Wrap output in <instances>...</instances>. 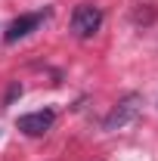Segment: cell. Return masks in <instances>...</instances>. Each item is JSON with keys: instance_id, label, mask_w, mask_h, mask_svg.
I'll list each match as a JSON object with an SVG mask.
<instances>
[{"instance_id": "obj_1", "label": "cell", "mask_w": 158, "mask_h": 161, "mask_svg": "<svg viewBox=\"0 0 158 161\" xmlns=\"http://www.w3.org/2000/svg\"><path fill=\"white\" fill-rule=\"evenodd\" d=\"M139 108H143V96H139V93H127V96L102 118V130H121V127H127L130 121H137Z\"/></svg>"}, {"instance_id": "obj_2", "label": "cell", "mask_w": 158, "mask_h": 161, "mask_svg": "<svg viewBox=\"0 0 158 161\" xmlns=\"http://www.w3.org/2000/svg\"><path fill=\"white\" fill-rule=\"evenodd\" d=\"M99 28H102V9L93 6V3H81L75 6V13H71V34L81 40L93 37Z\"/></svg>"}, {"instance_id": "obj_3", "label": "cell", "mask_w": 158, "mask_h": 161, "mask_svg": "<svg viewBox=\"0 0 158 161\" xmlns=\"http://www.w3.org/2000/svg\"><path fill=\"white\" fill-rule=\"evenodd\" d=\"M53 121H56L53 108H40V112H31V115H22V118L16 121V127H19L25 136H43V133L53 127Z\"/></svg>"}, {"instance_id": "obj_4", "label": "cell", "mask_w": 158, "mask_h": 161, "mask_svg": "<svg viewBox=\"0 0 158 161\" xmlns=\"http://www.w3.org/2000/svg\"><path fill=\"white\" fill-rule=\"evenodd\" d=\"M43 16H47V13H25V16H19V19H13V22H9V28H6V34H3L6 43H16V40L28 37L40 22H43Z\"/></svg>"}, {"instance_id": "obj_5", "label": "cell", "mask_w": 158, "mask_h": 161, "mask_svg": "<svg viewBox=\"0 0 158 161\" xmlns=\"http://www.w3.org/2000/svg\"><path fill=\"white\" fill-rule=\"evenodd\" d=\"M16 96H22V87H19V84H13V90L6 93V105H9V102L16 99Z\"/></svg>"}]
</instances>
